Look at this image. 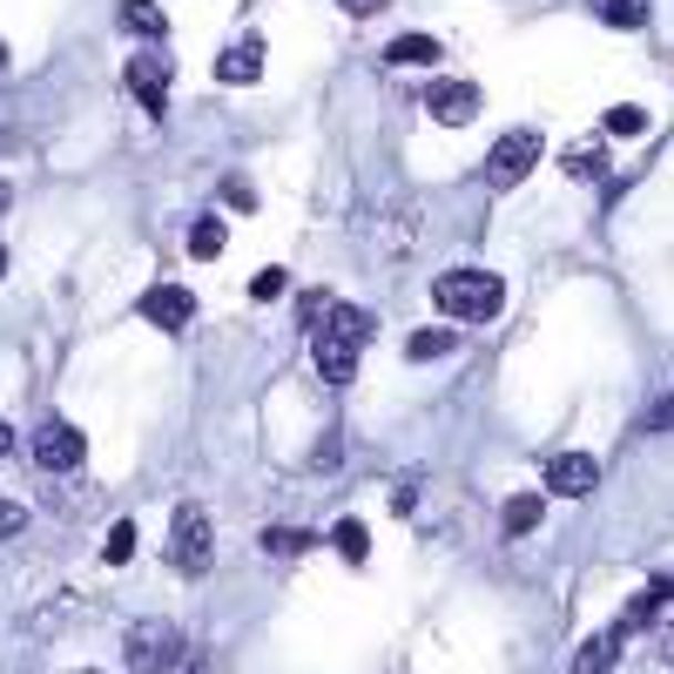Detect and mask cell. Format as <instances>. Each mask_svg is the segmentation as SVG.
<instances>
[{
    "label": "cell",
    "mask_w": 674,
    "mask_h": 674,
    "mask_svg": "<svg viewBox=\"0 0 674 674\" xmlns=\"http://www.w3.org/2000/svg\"><path fill=\"white\" fill-rule=\"evenodd\" d=\"M432 297H439L446 317H459V324H486V317H499L506 284H499L492 270H446V277L432 284Z\"/></svg>",
    "instance_id": "6da1fadb"
},
{
    "label": "cell",
    "mask_w": 674,
    "mask_h": 674,
    "mask_svg": "<svg viewBox=\"0 0 674 674\" xmlns=\"http://www.w3.org/2000/svg\"><path fill=\"white\" fill-rule=\"evenodd\" d=\"M210 560H216L210 513L203 506H176V520H168V566H176L183 580H196V573H210Z\"/></svg>",
    "instance_id": "7a4b0ae2"
},
{
    "label": "cell",
    "mask_w": 674,
    "mask_h": 674,
    "mask_svg": "<svg viewBox=\"0 0 674 674\" xmlns=\"http://www.w3.org/2000/svg\"><path fill=\"white\" fill-rule=\"evenodd\" d=\"M129 661H135V674H190V647L168 621H142L129 634Z\"/></svg>",
    "instance_id": "3957f363"
},
{
    "label": "cell",
    "mask_w": 674,
    "mask_h": 674,
    "mask_svg": "<svg viewBox=\"0 0 674 674\" xmlns=\"http://www.w3.org/2000/svg\"><path fill=\"white\" fill-rule=\"evenodd\" d=\"M540 155H547V135H540V129H506V135L492 142V155H486V183H499V190L527 183Z\"/></svg>",
    "instance_id": "277c9868"
},
{
    "label": "cell",
    "mask_w": 674,
    "mask_h": 674,
    "mask_svg": "<svg viewBox=\"0 0 674 674\" xmlns=\"http://www.w3.org/2000/svg\"><path fill=\"white\" fill-rule=\"evenodd\" d=\"M142 317L162 324V330H190L196 290H190V284H149V290H142Z\"/></svg>",
    "instance_id": "5b68a950"
},
{
    "label": "cell",
    "mask_w": 674,
    "mask_h": 674,
    "mask_svg": "<svg viewBox=\"0 0 674 674\" xmlns=\"http://www.w3.org/2000/svg\"><path fill=\"white\" fill-rule=\"evenodd\" d=\"M34 459L48 466V472H74L81 459H89V439H81L68 418H48L41 426V439H34Z\"/></svg>",
    "instance_id": "8992f818"
},
{
    "label": "cell",
    "mask_w": 674,
    "mask_h": 674,
    "mask_svg": "<svg viewBox=\"0 0 674 674\" xmlns=\"http://www.w3.org/2000/svg\"><path fill=\"white\" fill-rule=\"evenodd\" d=\"M426 109H432V122H446V129H466L472 115H479V89H472V81H432V89H426Z\"/></svg>",
    "instance_id": "52a82bcc"
},
{
    "label": "cell",
    "mask_w": 674,
    "mask_h": 674,
    "mask_svg": "<svg viewBox=\"0 0 674 674\" xmlns=\"http://www.w3.org/2000/svg\"><path fill=\"white\" fill-rule=\"evenodd\" d=\"M264 61H270L264 34H243V41H229V48L216 54V81H229V89H249V81L264 74Z\"/></svg>",
    "instance_id": "ba28073f"
},
{
    "label": "cell",
    "mask_w": 674,
    "mask_h": 674,
    "mask_svg": "<svg viewBox=\"0 0 674 674\" xmlns=\"http://www.w3.org/2000/svg\"><path fill=\"white\" fill-rule=\"evenodd\" d=\"M129 95L149 109V122L168 109V61H162V54H135V61H129Z\"/></svg>",
    "instance_id": "9c48e42d"
},
{
    "label": "cell",
    "mask_w": 674,
    "mask_h": 674,
    "mask_svg": "<svg viewBox=\"0 0 674 674\" xmlns=\"http://www.w3.org/2000/svg\"><path fill=\"white\" fill-rule=\"evenodd\" d=\"M547 486H553L560 499H580V492L601 486V466L586 459V452H553V459H547Z\"/></svg>",
    "instance_id": "30bf717a"
},
{
    "label": "cell",
    "mask_w": 674,
    "mask_h": 674,
    "mask_svg": "<svg viewBox=\"0 0 674 674\" xmlns=\"http://www.w3.org/2000/svg\"><path fill=\"white\" fill-rule=\"evenodd\" d=\"M310 345H317V371H324L330 385H351V371H358V345H345V337H330V330H310Z\"/></svg>",
    "instance_id": "8fae6325"
},
{
    "label": "cell",
    "mask_w": 674,
    "mask_h": 674,
    "mask_svg": "<svg viewBox=\"0 0 674 674\" xmlns=\"http://www.w3.org/2000/svg\"><path fill=\"white\" fill-rule=\"evenodd\" d=\"M621 627H601V634H586L580 647H573V674H607L614 661H621Z\"/></svg>",
    "instance_id": "7c38bea8"
},
{
    "label": "cell",
    "mask_w": 674,
    "mask_h": 674,
    "mask_svg": "<svg viewBox=\"0 0 674 674\" xmlns=\"http://www.w3.org/2000/svg\"><path fill=\"white\" fill-rule=\"evenodd\" d=\"M661 614H667V580L654 573V580H647V594H641V601H627V614H621L614 627H621V634H634V627H654Z\"/></svg>",
    "instance_id": "4fadbf2b"
},
{
    "label": "cell",
    "mask_w": 674,
    "mask_h": 674,
    "mask_svg": "<svg viewBox=\"0 0 674 674\" xmlns=\"http://www.w3.org/2000/svg\"><path fill=\"white\" fill-rule=\"evenodd\" d=\"M540 513H547V499H540V492H513V499H506V513H499V527L520 540V533L540 527Z\"/></svg>",
    "instance_id": "5bb4252c"
},
{
    "label": "cell",
    "mask_w": 674,
    "mask_h": 674,
    "mask_svg": "<svg viewBox=\"0 0 674 674\" xmlns=\"http://www.w3.org/2000/svg\"><path fill=\"white\" fill-rule=\"evenodd\" d=\"M560 168H566L573 183H594V176H607V149H601V142H586V149L573 142V149L560 155Z\"/></svg>",
    "instance_id": "9a60e30c"
},
{
    "label": "cell",
    "mask_w": 674,
    "mask_h": 674,
    "mask_svg": "<svg viewBox=\"0 0 674 674\" xmlns=\"http://www.w3.org/2000/svg\"><path fill=\"white\" fill-rule=\"evenodd\" d=\"M385 61H398V68H432V61H439V41H432V34H398V41L385 48Z\"/></svg>",
    "instance_id": "2e32d148"
},
{
    "label": "cell",
    "mask_w": 674,
    "mask_h": 674,
    "mask_svg": "<svg viewBox=\"0 0 674 674\" xmlns=\"http://www.w3.org/2000/svg\"><path fill=\"white\" fill-rule=\"evenodd\" d=\"M330 547L345 553L351 566H365V553H371V533H365V520H337V527H330Z\"/></svg>",
    "instance_id": "e0dca14e"
},
{
    "label": "cell",
    "mask_w": 674,
    "mask_h": 674,
    "mask_svg": "<svg viewBox=\"0 0 674 674\" xmlns=\"http://www.w3.org/2000/svg\"><path fill=\"white\" fill-rule=\"evenodd\" d=\"M122 28H129V34H149V41H162L168 14L155 8V0H129V8H122Z\"/></svg>",
    "instance_id": "ac0fdd59"
},
{
    "label": "cell",
    "mask_w": 674,
    "mask_h": 674,
    "mask_svg": "<svg viewBox=\"0 0 674 674\" xmlns=\"http://www.w3.org/2000/svg\"><path fill=\"white\" fill-rule=\"evenodd\" d=\"M452 345H459V337L432 324V330H411V337H405V358H411V365H418V358H446Z\"/></svg>",
    "instance_id": "d6986e66"
},
{
    "label": "cell",
    "mask_w": 674,
    "mask_h": 674,
    "mask_svg": "<svg viewBox=\"0 0 674 674\" xmlns=\"http://www.w3.org/2000/svg\"><path fill=\"white\" fill-rule=\"evenodd\" d=\"M223 243H229V236H223V216H196V229H190V257L210 264V257H223Z\"/></svg>",
    "instance_id": "ffe728a7"
},
{
    "label": "cell",
    "mask_w": 674,
    "mask_h": 674,
    "mask_svg": "<svg viewBox=\"0 0 674 674\" xmlns=\"http://www.w3.org/2000/svg\"><path fill=\"white\" fill-rule=\"evenodd\" d=\"M614 142H627V135H647V109L641 102H621V109H607V122H601Z\"/></svg>",
    "instance_id": "44dd1931"
},
{
    "label": "cell",
    "mask_w": 674,
    "mask_h": 674,
    "mask_svg": "<svg viewBox=\"0 0 674 674\" xmlns=\"http://www.w3.org/2000/svg\"><path fill=\"white\" fill-rule=\"evenodd\" d=\"M594 8H601V21H607V28H621V34L647 21V0H594Z\"/></svg>",
    "instance_id": "7402d4cb"
},
{
    "label": "cell",
    "mask_w": 674,
    "mask_h": 674,
    "mask_svg": "<svg viewBox=\"0 0 674 674\" xmlns=\"http://www.w3.org/2000/svg\"><path fill=\"white\" fill-rule=\"evenodd\" d=\"M264 553L297 560V553H310V533H297V527H270V533H264Z\"/></svg>",
    "instance_id": "603a6c76"
},
{
    "label": "cell",
    "mask_w": 674,
    "mask_h": 674,
    "mask_svg": "<svg viewBox=\"0 0 674 674\" xmlns=\"http://www.w3.org/2000/svg\"><path fill=\"white\" fill-rule=\"evenodd\" d=\"M102 560H109V566H129V560H135V520H115V527H109V553H102Z\"/></svg>",
    "instance_id": "cb8c5ba5"
},
{
    "label": "cell",
    "mask_w": 674,
    "mask_h": 674,
    "mask_svg": "<svg viewBox=\"0 0 674 674\" xmlns=\"http://www.w3.org/2000/svg\"><path fill=\"white\" fill-rule=\"evenodd\" d=\"M284 284H290V277L270 264V270H257V277H249V297H257V304H277V297H284Z\"/></svg>",
    "instance_id": "d4e9b609"
},
{
    "label": "cell",
    "mask_w": 674,
    "mask_h": 674,
    "mask_svg": "<svg viewBox=\"0 0 674 674\" xmlns=\"http://www.w3.org/2000/svg\"><path fill=\"white\" fill-rule=\"evenodd\" d=\"M28 527V506H14V499H0V540H14Z\"/></svg>",
    "instance_id": "484cf974"
},
{
    "label": "cell",
    "mask_w": 674,
    "mask_h": 674,
    "mask_svg": "<svg viewBox=\"0 0 674 674\" xmlns=\"http://www.w3.org/2000/svg\"><path fill=\"white\" fill-rule=\"evenodd\" d=\"M223 203L229 210H257V190H249V183H223Z\"/></svg>",
    "instance_id": "4316f807"
},
{
    "label": "cell",
    "mask_w": 674,
    "mask_h": 674,
    "mask_svg": "<svg viewBox=\"0 0 674 674\" xmlns=\"http://www.w3.org/2000/svg\"><path fill=\"white\" fill-rule=\"evenodd\" d=\"M337 8H345V14H378L385 0H337Z\"/></svg>",
    "instance_id": "83f0119b"
},
{
    "label": "cell",
    "mask_w": 674,
    "mask_h": 674,
    "mask_svg": "<svg viewBox=\"0 0 674 674\" xmlns=\"http://www.w3.org/2000/svg\"><path fill=\"white\" fill-rule=\"evenodd\" d=\"M8 446H14V432H8V426H0V459H8Z\"/></svg>",
    "instance_id": "f1b7e54d"
},
{
    "label": "cell",
    "mask_w": 674,
    "mask_h": 674,
    "mask_svg": "<svg viewBox=\"0 0 674 674\" xmlns=\"http://www.w3.org/2000/svg\"><path fill=\"white\" fill-rule=\"evenodd\" d=\"M8 149H14V135H8V129H0V155H8Z\"/></svg>",
    "instance_id": "f546056e"
},
{
    "label": "cell",
    "mask_w": 674,
    "mask_h": 674,
    "mask_svg": "<svg viewBox=\"0 0 674 674\" xmlns=\"http://www.w3.org/2000/svg\"><path fill=\"white\" fill-rule=\"evenodd\" d=\"M0 277H8V249H0Z\"/></svg>",
    "instance_id": "4dcf8cb0"
},
{
    "label": "cell",
    "mask_w": 674,
    "mask_h": 674,
    "mask_svg": "<svg viewBox=\"0 0 674 674\" xmlns=\"http://www.w3.org/2000/svg\"><path fill=\"white\" fill-rule=\"evenodd\" d=\"M0 210H8V183H0Z\"/></svg>",
    "instance_id": "1f68e13d"
},
{
    "label": "cell",
    "mask_w": 674,
    "mask_h": 674,
    "mask_svg": "<svg viewBox=\"0 0 674 674\" xmlns=\"http://www.w3.org/2000/svg\"><path fill=\"white\" fill-rule=\"evenodd\" d=\"M0 68H8V41H0Z\"/></svg>",
    "instance_id": "d6a6232c"
}]
</instances>
